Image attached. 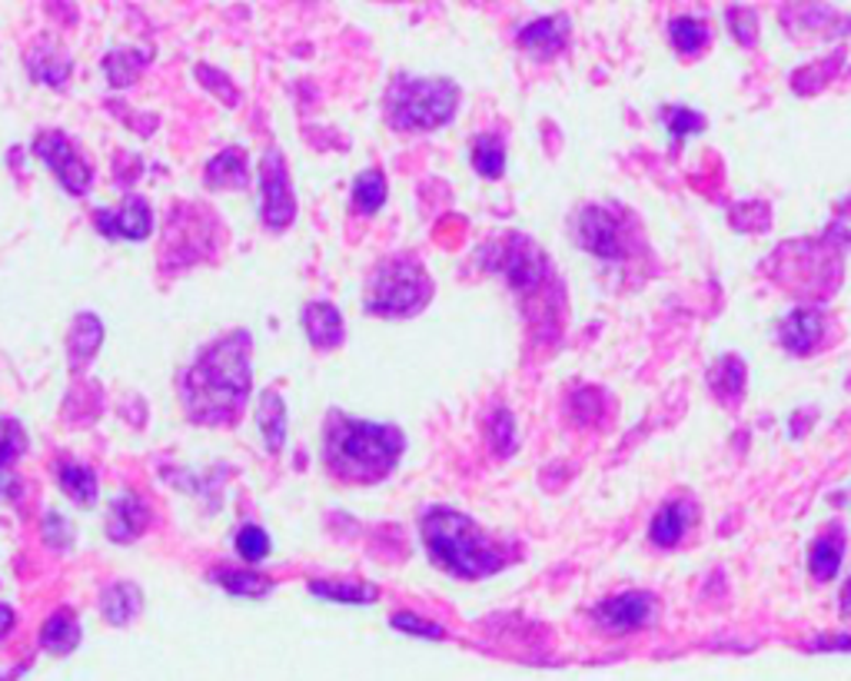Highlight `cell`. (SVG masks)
Instances as JSON below:
<instances>
[{
  "mask_svg": "<svg viewBox=\"0 0 851 681\" xmlns=\"http://www.w3.org/2000/svg\"><path fill=\"white\" fill-rule=\"evenodd\" d=\"M489 446H492L496 456H513L516 453V419L502 406L489 419Z\"/></svg>",
  "mask_w": 851,
  "mask_h": 681,
  "instance_id": "cell-34",
  "label": "cell"
},
{
  "mask_svg": "<svg viewBox=\"0 0 851 681\" xmlns=\"http://www.w3.org/2000/svg\"><path fill=\"white\" fill-rule=\"evenodd\" d=\"M94 223L104 236L110 239H130V243H140L153 233V210L143 197H130L124 203V210H97L94 213Z\"/></svg>",
  "mask_w": 851,
  "mask_h": 681,
  "instance_id": "cell-11",
  "label": "cell"
},
{
  "mask_svg": "<svg viewBox=\"0 0 851 681\" xmlns=\"http://www.w3.org/2000/svg\"><path fill=\"white\" fill-rule=\"evenodd\" d=\"M257 425L264 433V443L273 456L283 453L287 446V402L277 389H264L260 392V406H257Z\"/></svg>",
  "mask_w": 851,
  "mask_h": 681,
  "instance_id": "cell-18",
  "label": "cell"
},
{
  "mask_svg": "<svg viewBox=\"0 0 851 681\" xmlns=\"http://www.w3.org/2000/svg\"><path fill=\"white\" fill-rule=\"evenodd\" d=\"M433 280L412 257H389L370 280L366 309L386 319H406L430 306Z\"/></svg>",
  "mask_w": 851,
  "mask_h": 681,
  "instance_id": "cell-5",
  "label": "cell"
},
{
  "mask_svg": "<svg viewBox=\"0 0 851 681\" xmlns=\"http://www.w3.org/2000/svg\"><path fill=\"white\" fill-rule=\"evenodd\" d=\"M389 622H393V629H399V632H406V635L433 638V642L446 638V629H443V625H436V622H426L422 615H412V612H396Z\"/></svg>",
  "mask_w": 851,
  "mask_h": 681,
  "instance_id": "cell-36",
  "label": "cell"
},
{
  "mask_svg": "<svg viewBox=\"0 0 851 681\" xmlns=\"http://www.w3.org/2000/svg\"><path fill=\"white\" fill-rule=\"evenodd\" d=\"M745 379H748V369L738 356H722L715 363V369L709 373V383L722 399H738L745 392Z\"/></svg>",
  "mask_w": 851,
  "mask_h": 681,
  "instance_id": "cell-31",
  "label": "cell"
},
{
  "mask_svg": "<svg viewBox=\"0 0 851 681\" xmlns=\"http://www.w3.org/2000/svg\"><path fill=\"white\" fill-rule=\"evenodd\" d=\"M80 622L73 619V612L70 609H60V612H54L47 622H44V629H40V648L44 651H54V655H67V651H73L77 645H80Z\"/></svg>",
  "mask_w": 851,
  "mask_h": 681,
  "instance_id": "cell-23",
  "label": "cell"
},
{
  "mask_svg": "<svg viewBox=\"0 0 851 681\" xmlns=\"http://www.w3.org/2000/svg\"><path fill=\"white\" fill-rule=\"evenodd\" d=\"M668 40H672V47H675L678 54L696 57V54H702L706 44H709V27H706V21L692 17V14L672 17V24H668Z\"/></svg>",
  "mask_w": 851,
  "mask_h": 681,
  "instance_id": "cell-27",
  "label": "cell"
},
{
  "mask_svg": "<svg viewBox=\"0 0 851 681\" xmlns=\"http://www.w3.org/2000/svg\"><path fill=\"white\" fill-rule=\"evenodd\" d=\"M422 542L430 559L456 578H486L505 568V549L492 542L466 513L450 505H436L419 519Z\"/></svg>",
  "mask_w": 851,
  "mask_h": 681,
  "instance_id": "cell-3",
  "label": "cell"
},
{
  "mask_svg": "<svg viewBox=\"0 0 851 681\" xmlns=\"http://www.w3.org/2000/svg\"><path fill=\"white\" fill-rule=\"evenodd\" d=\"M841 615H851V578H848V585L841 591Z\"/></svg>",
  "mask_w": 851,
  "mask_h": 681,
  "instance_id": "cell-41",
  "label": "cell"
},
{
  "mask_svg": "<svg viewBox=\"0 0 851 681\" xmlns=\"http://www.w3.org/2000/svg\"><path fill=\"white\" fill-rule=\"evenodd\" d=\"M821 329H825L821 313H818V309H808V306H798V309H792V313L782 319L779 339H782V347H785L789 353L805 356V353H812V350L818 347Z\"/></svg>",
  "mask_w": 851,
  "mask_h": 681,
  "instance_id": "cell-14",
  "label": "cell"
},
{
  "mask_svg": "<svg viewBox=\"0 0 851 681\" xmlns=\"http://www.w3.org/2000/svg\"><path fill=\"white\" fill-rule=\"evenodd\" d=\"M197 77H200V80H213V87H210V91H213V94H220V97H223L230 107L236 104V91H233V83H230V80H223V73H220V70H213V67H197Z\"/></svg>",
  "mask_w": 851,
  "mask_h": 681,
  "instance_id": "cell-38",
  "label": "cell"
},
{
  "mask_svg": "<svg viewBox=\"0 0 851 681\" xmlns=\"http://www.w3.org/2000/svg\"><path fill=\"white\" fill-rule=\"evenodd\" d=\"M27 453V433L18 419H0V472Z\"/></svg>",
  "mask_w": 851,
  "mask_h": 681,
  "instance_id": "cell-35",
  "label": "cell"
},
{
  "mask_svg": "<svg viewBox=\"0 0 851 681\" xmlns=\"http://www.w3.org/2000/svg\"><path fill=\"white\" fill-rule=\"evenodd\" d=\"M812 648H815V651H818V648H825V651H851V635H838V638H821V642H815Z\"/></svg>",
  "mask_w": 851,
  "mask_h": 681,
  "instance_id": "cell-39",
  "label": "cell"
},
{
  "mask_svg": "<svg viewBox=\"0 0 851 681\" xmlns=\"http://www.w3.org/2000/svg\"><path fill=\"white\" fill-rule=\"evenodd\" d=\"M482 263L492 273H502L505 283L516 293H536L549 280V260L546 253L520 233H509L502 243H489L482 249Z\"/></svg>",
  "mask_w": 851,
  "mask_h": 681,
  "instance_id": "cell-6",
  "label": "cell"
},
{
  "mask_svg": "<svg viewBox=\"0 0 851 681\" xmlns=\"http://www.w3.org/2000/svg\"><path fill=\"white\" fill-rule=\"evenodd\" d=\"M14 622H18L14 609H11V606H4V602H0V638H8V635H11Z\"/></svg>",
  "mask_w": 851,
  "mask_h": 681,
  "instance_id": "cell-40",
  "label": "cell"
},
{
  "mask_svg": "<svg viewBox=\"0 0 851 681\" xmlns=\"http://www.w3.org/2000/svg\"><path fill=\"white\" fill-rule=\"evenodd\" d=\"M207 184L217 187V190H243L249 184V169H246L243 150L230 146V150L217 153L207 163Z\"/></svg>",
  "mask_w": 851,
  "mask_h": 681,
  "instance_id": "cell-21",
  "label": "cell"
},
{
  "mask_svg": "<svg viewBox=\"0 0 851 681\" xmlns=\"http://www.w3.org/2000/svg\"><path fill=\"white\" fill-rule=\"evenodd\" d=\"M143 609V595L133 582H114L101 595V612L110 625H130Z\"/></svg>",
  "mask_w": 851,
  "mask_h": 681,
  "instance_id": "cell-20",
  "label": "cell"
},
{
  "mask_svg": "<svg viewBox=\"0 0 851 681\" xmlns=\"http://www.w3.org/2000/svg\"><path fill=\"white\" fill-rule=\"evenodd\" d=\"M692 519H696V513H692V505H689V502H683V498L665 502V505L658 508V513H655L652 526H649V539H652V545H658V549H672V545H678V542H683V536H686V529L692 526Z\"/></svg>",
  "mask_w": 851,
  "mask_h": 681,
  "instance_id": "cell-15",
  "label": "cell"
},
{
  "mask_svg": "<svg viewBox=\"0 0 851 681\" xmlns=\"http://www.w3.org/2000/svg\"><path fill=\"white\" fill-rule=\"evenodd\" d=\"M249 350L253 336L246 329H236L210 343L180 376V399L194 422L223 425L240 419L253 389Z\"/></svg>",
  "mask_w": 851,
  "mask_h": 681,
  "instance_id": "cell-1",
  "label": "cell"
},
{
  "mask_svg": "<svg viewBox=\"0 0 851 681\" xmlns=\"http://www.w3.org/2000/svg\"><path fill=\"white\" fill-rule=\"evenodd\" d=\"M44 539L54 545V549H63V545H70V526L54 513V508H50V513L44 516Z\"/></svg>",
  "mask_w": 851,
  "mask_h": 681,
  "instance_id": "cell-37",
  "label": "cell"
},
{
  "mask_svg": "<svg viewBox=\"0 0 851 681\" xmlns=\"http://www.w3.org/2000/svg\"><path fill=\"white\" fill-rule=\"evenodd\" d=\"M473 166L486 180H499L505 169V143L496 133H482L473 140Z\"/></svg>",
  "mask_w": 851,
  "mask_h": 681,
  "instance_id": "cell-29",
  "label": "cell"
},
{
  "mask_svg": "<svg viewBox=\"0 0 851 681\" xmlns=\"http://www.w3.org/2000/svg\"><path fill=\"white\" fill-rule=\"evenodd\" d=\"M300 322H303V332L313 350L326 353V350L343 347L347 326H343V313H339L333 303H306L300 313Z\"/></svg>",
  "mask_w": 851,
  "mask_h": 681,
  "instance_id": "cell-12",
  "label": "cell"
},
{
  "mask_svg": "<svg viewBox=\"0 0 851 681\" xmlns=\"http://www.w3.org/2000/svg\"><path fill=\"white\" fill-rule=\"evenodd\" d=\"M575 236L585 253L599 260H622L626 257V233L622 220H616L606 207H585L575 220Z\"/></svg>",
  "mask_w": 851,
  "mask_h": 681,
  "instance_id": "cell-9",
  "label": "cell"
},
{
  "mask_svg": "<svg viewBox=\"0 0 851 681\" xmlns=\"http://www.w3.org/2000/svg\"><path fill=\"white\" fill-rule=\"evenodd\" d=\"M406 453V436L399 425L370 422V419H350L343 412L326 415V433H323V456L333 475L373 485L383 482Z\"/></svg>",
  "mask_w": 851,
  "mask_h": 681,
  "instance_id": "cell-2",
  "label": "cell"
},
{
  "mask_svg": "<svg viewBox=\"0 0 851 681\" xmlns=\"http://www.w3.org/2000/svg\"><path fill=\"white\" fill-rule=\"evenodd\" d=\"M662 124L668 130L672 146H678L689 133H702L706 130V117L699 110H689V107H665L662 110Z\"/></svg>",
  "mask_w": 851,
  "mask_h": 681,
  "instance_id": "cell-32",
  "label": "cell"
},
{
  "mask_svg": "<svg viewBox=\"0 0 851 681\" xmlns=\"http://www.w3.org/2000/svg\"><path fill=\"white\" fill-rule=\"evenodd\" d=\"M27 67H31V77H34V80H40V83H47V87H63V83L70 80V73H73V63H70V57H63V54H54L50 47H40V50H34V54H31V60H27Z\"/></svg>",
  "mask_w": 851,
  "mask_h": 681,
  "instance_id": "cell-28",
  "label": "cell"
},
{
  "mask_svg": "<svg viewBox=\"0 0 851 681\" xmlns=\"http://www.w3.org/2000/svg\"><path fill=\"white\" fill-rule=\"evenodd\" d=\"M147 505L137 498V495H120L114 505H110V519H107V536L114 542H133L143 529H147Z\"/></svg>",
  "mask_w": 851,
  "mask_h": 681,
  "instance_id": "cell-17",
  "label": "cell"
},
{
  "mask_svg": "<svg viewBox=\"0 0 851 681\" xmlns=\"http://www.w3.org/2000/svg\"><path fill=\"white\" fill-rule=\"evenodd\" d=\"M383 107L396 130H436L456 117L459 87L450 77H396Z\"/></svg>",
  "mask_w": 851,
  "mask_h": 681,
  "instance_id": "cell-4",
  "label": "cell"
},
{
  "mask_svg": "<svg viewBox=\"0 0 851 681\" xmlns=\"http://www.w3.org/2000/svg\"><path fill=\"white\" fill-rule=\"evenodd\" d=\"M260 216L270 230H287L296 220V197L290 187L287 160L270 146L260 160Z\"/></svg>",
  "mask_w": 851,
  "mask_h": 681,
  "instance_id": "cell-8",
  "label": "cell"
},
{
  "mask_svg": "<svg viewBox=\"0 0 851 681\" xmlns=\"http://www.w3.org/2000/svg\"><path fill=\"white\" fill-rule=\"evenodd\" d=\"M310 591L326 602H343V606H373L380 599L376 585L366 582H310Z\"/></svg>",
  "mask_w": 851,
  "mask_h": 681,
  "instance_id": "cell-24",
  "label": "cell"
},
{
  "mask_svg": "<svg viewBox=\"0 0 851 681\" xmlns=\"http://www.w3.org/2000/svg\"><path fill=\"white\" fill-rule=\"evenodd\" d=\"M233 545H236V555H240L243 562H249V565H257V562H264V559L270 555V549H273V542H270L267 529H260V526H253V523H246V526H243V529L236 532Z\"/></svg>",
  "mask_w": 851,
  "mask_h": 681,
  "instance_id": "cell-33",
  "label": "cell"
},
{
  "mask_svg": "<svg viewBox=\"0 0 851 681\" xmlns=\"http://www.w3.org/2000/svg\"><path fill=\"white\" fill-rule=\"evenodd\" d=\"M569 31H572V24H569L566 14L539 17V21H533L520 31V47L529 50L539 60H549L569 44Z\"/></svg>",
  "mask_w": 851,
  "mask_h": 681,
  "instance_id": "cell-13",
  "label": "cell"
},
{
  "mask_svg": "<svg viewBox=\"0 0 851 681\" xmlns=\"http://www.w3.org/2000/svg\"><path fill=\"white\" fill-rule=\"evenodd\" d=\"M844 559V532L841 526H831L825 536H818L808 549V572L815 582H831Z\"/></svg>",
  "mask_w": 851,
  "mask_h": 681,
  "instance_id": "cell-19",
  "label": "cell"
},
{
  "mask_svg": "<svg viewBox=\"0 0 851 681\" xmlns=\"http://www.w3.org/2000/svg\"><path fill=\"white\" fill-rule=\"evenodd\" d=\"M210 578L223 591L236 595V599H267V595L273 591V582L260 572H253V568H213Z\"/></svg>",
  "mask_w": 851,
  "mask_h": 681,
  "instance_id": "cell-22",
  "label": "cell"
},
{
  "mask_svg": "<svg viewBox=\"0 0 851 681\" xmlns=\"http://www.w3.org/2000/svg\"><path fill=\"white\" fill-rule=\"evenodd\" d=\"M101 343H104V322H101V316H94V313H77V316H73V326H70V332H67L70 363H73V366L91 363V360L97 356Z\"/></svg>",
  "mask_w": 851,
  "mask_h": 681,
  "instance_id": "cell-16",
  "label": "cell"
},
{
  "mask_svg": "<svg viewBox=\"0 0 851 681\" xmlns=\"http://www.w3.org/2000/svg\"><path fill=\"white\" fill-rule=\"evenodd\" d=\"M147 67V50H133V47H124V50H110L104 57V73L110 80V87H130V83L140 77V70Z\"/></svg>",
  "mask_w": 851,
  "mask_h": 681,
  "instance_id": "cell-26",
  "label": "cell"
},
{
  "mask_svg": "<svg viewBox=\"0 0 851 681\" xmlns=\"http://www.w3.org/2000/svg\"><path fill=\"white\" fill-rule=\"evenodd\" d=\"M34 153L50 166V174L60 180V187L73 197H83L94 184V166L77 153L67 133L60 130H44L34 137Z\"/></svg>",
  "mask_w": 851,
  "mask_h": 681,
  "instance_id": "cell-7",
  "label": "cell"
},
{
  "mask_svg": "<svg viewBox=\"0 0 851 681\" xmlns=\"http://www.w3.org/2000/svg\"><path fill=\"white\" fill-rule=\"evenodd\" d=\"M652 612H655L652 595L632 588V591H619V595L603 599L599 606H595L592 619H595V625L613 632V635H626V632L645 629L652 622Z\"/></svg>",
  "mask_w": 851,
  "mask_h": 681,
  "instance_id": "cell-10",
  "label": "cell"
},
{
  "mask_svg": "<svg viewBox=\"0 0 851 681\" xmlns=\"http://www.w3.org/2000/svg\"><path fill=\"white\" fill-rule=\"evenodd\" d=\"M386 174L383 169H366V174H360L353 180V203L363 216H373L380 213V207L386 203Z\"/></svg>",
  "mask_w": 851,
  "mask_h": 681,
  "instance_id": "cell-30",
  "label": "cell"
},
{
  "mask_svg": "<svg viewBox=\"0 0 851 681\" xmlns=\"http://www.w3.org/2000/svg\"><path fill=\"white\" fill-rule=\"evenodd\" d=\"M57 482L60 489L77 502V505H91L97 498V472L91 466L80 462H60L57 466Z\"/></svg>",
  "mask_w": 851,
  "mask_h": 681,
  "instance_id": "cell-25",
  "label": "cell"
}]
</instances>
